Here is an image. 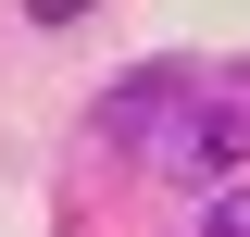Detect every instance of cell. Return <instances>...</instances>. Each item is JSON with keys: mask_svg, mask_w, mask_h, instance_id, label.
Wrapping results in <instances>:
<instances>
[{"mask_svg": "<svg viewBox=\"0 0 250 237\" xmlns=\"http://www.w3.org/2000/svg\"><path fill=\"white\" fill-rule=\"evenodd\" d=\"M200 237H250V175H213V187H200Z\"/></svg>", "mask_w": 250, "mask_h": 237, "instance_id": "obj_3", "label": "cell"}, {"mask_svg": "<svg viewBox=\"0 0 250 237\" xmlns=\"http://www.w3.org/2000/svg\"><path fill=\"white\" fill-rule=\"evenodd\" d=\"M138 150H150L163 175L213 187V175H238V150H250V100H188V88H175V100H163V125H150Z\"/></svg>", "mask_w": 250, "mask_h": 237, "instance_id": "obj_1", "label": "cell"}, {"mask_svg": "<svg viewBox=\"0 0 250 237\" xmlns=\"http://www.w3.org/2000/svg\"><path fill=\"white\" fill-rule=\"evenodd\" d=\"M175 88H188L175 62H150V75H125V88L100 100V138H113V150H138V138H150V125H163V100H175Z\"/></svg>", "mask_w": 250, "mask_h": 237, "instance_id": "obj_2", "label": "cell"}]
</instances>
